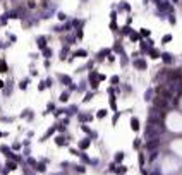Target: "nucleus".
<instances>
[{
    "label": "nucleus",
    "mask_w": 182,
    "mask_h": 175,
    "mask_svg": "<svg viewBox=\"0 0 182 175\" xmlns=\"http://www.w3.org/2000/svg\"><path fill=\"white\" fill-rule=\"evenodd\" d=\"M131 127H132V130H139V122H137V119H132V120H131Z\"/></svg>",
    "instance_id": "nucleus-1"
},
{
    "label": "nucleus",
    "mask_w": 182,
    "mask_h": 175,
    "mask_svg": "<svg viewBox=\"0 0 182 175\" xmlns=\"http://www.w3.org/2000/svg\"><path fill=\"white\" fill-rule=\"evenodd\" d=\"M4 70H7V64H5V60L0 62V72H4Z\"/></svg>",
    "instance_id": "nucleus-2"
},
{
    "label": "nucleus",
    "mask_w": 182,
    "mask_h": 175,
    "mask_svg": "<svg viewBox=\"0 0 182 175\" xmlns=\"http://www.w3.org/2000/svg\"><path fill=\"white\" fill-rule=\"evenodd\" d=\"M105 115H106V110H100V112H98V119H103Z\"/></svg>",
    "instance_id": "nucleus-3"
},
{
    "label": "nucleus",
    "mask_w": 182,
    "mask_h": 175,
    "mask_svg": "<svg viewBox=\"0 0 182 175\" xmlns=\"http://www.w3.org/2000/svg\"><path fill=\"white\" fill-rule=\"evenodd\" d=\"M57 144H59V146L65 144V139H64V137H57Z\"/></svg>",
    "instance_id": "nucleus-4"
},
{
    "label": "nucleus",
    "mask_w": 182,
    "mask_h": 175,
    "mask_svg": "<svg viewBox=\"0 0 182 175\" xmlns=\"http://www.w3.org/2000/svg\"><path fill=\"white\" fill-rule=\"evenodd\" d=\"M122 158H124V153H117V158L115 160L117 161H122Z\"/></svg>",
    "instance_id": "nucleus-5"
},
{
    "label": "nucleus",
    "mask_w": 182,
    "mask_h": 175,
    "mask_svg": "<svg viewBox=\"0 0 182 175\" xmlns=\"http://www.w3.org/2000/svg\"><path fill=\"white\" fill-rule=\"evenodd\" d=\"M141 34H143V36H150V31H148V29H141Z\"/></svg>",
    "instance_id": "nucleus-6"
},
{
    "label": "nucleus",
    "mask_w": 182,
    "mask_h": 175,
    "mask_svg": "<svg viewBox=\"0 0 182 175\" xmlns=\"http://www.w3.org/2000/svg\"><path fill=\"white\" fill-rule=\"evenodd\" d=\"M136 67H139V69H143V67H146V65H144V62H136Z\"/></svg>",
    "instance_id": "nucleus-7"
},
{
    "label": "nucleus",
    "mask_w": 182,
    "mask_h": 175,
    "mask_svg": "<svg viewBox=\"0 0 182 175\" xmlns=\"http://www.w3.org/2000/svg\"><path fill=\"white\" fill-rule=\"evenodd\" d=\"M88 144H89V143H88V141H83V143H81V148H83V149H84V148H88Z\"/></svg>",
    "instance_id": "nucleus-8"
},
{
    "label": "nucleus",
    "mask_w": 182,
    "mask_h": 175,
    "mask_svg": "<svg viewBox=\"0 0 182 175\" xmlns=\"http://www.w3.org/2000/svg\"><path fill=\"white\" fill-rule=\"evenodd\" d=\"M26 84H28V81H23L21 83V89H26Z\"/></svg>",
    "instance_id": "nucleus-9"
},
{
    "label": "nucleus",
    "mask_w": 182,
    "mask_h": 175,
    "mask_svg": "<svg viewBox=\"0 0 182 175\" xmlns=\"http://www.w3.org/2000/svg\"><path fill=\"white\" fill-rule=\"evenodd\" d=\"M4 88V81H0V89H2Z\"/></svg>",
    "instance_id": "nucleus-10"
}]
</instances>
